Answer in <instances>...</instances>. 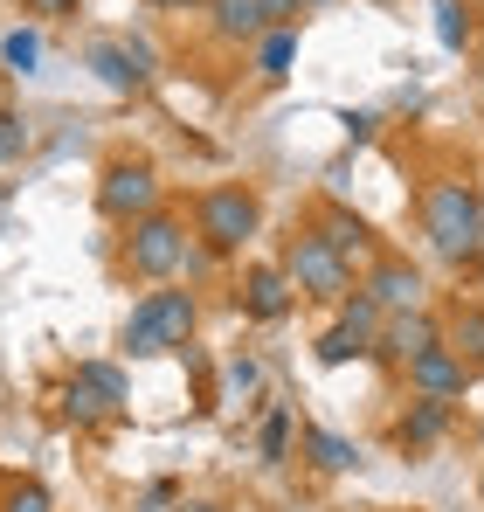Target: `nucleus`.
I'll return each mask as SVG.
<instances>
[{
	"label": "nucleus",
	"instance_id": "f257e3e1",
	"mask_svg": "<svg viewBox=\"0 0 484 512\" xmlns=\"http://www.w3.org/2000/svg\"><path fill=\"white\" fill-rule=\"evenodd\" d=\"M422 229H429V243L450 256V263H471V256L484 250V208H478V194H471L464 180L429 187V201H422Z\"/></svg>",
	"mask_w": 484,
	"mask_h": 512
},
{
	"label": "nucleus",
	"instance_id": "f03ea898",
	"mask_svg": "<svg viewBox=\"0 0 484 512\" xmlns=\"http://www.w3.org/2000/svg\"><path fill=\"white\" fill-rule=\"evenodd\" d=\"M187 333H194V291H146L125 319V353L132 360L173 353V346H187Z\"/></svg>",
	"mask_w": 484,
	"mask_h": 512
},
{
	"label": "nucleus",
	"instance_id": "7ed1b4c3",
	"mask_svg": "<svg viewBox=\"0 0 484 512\" xmlns=\"http://www.w3.org/2000/svg\"><path fill=\"white\" fill-rule=\"evenodd\" d=\"M256 222H263V208H256L249 187H208L201 208H194V229H201V243H208L215 256L242 250V243L256 236Z\"/></svg>",
	"mask_w": 484,
	"mask_h": 512
},
{
	"label": "nucleus",
	"instance_id": "20e7f679",
	"mask_svg": "<svg viewBox=\"0 0 484 512\" xmlns=\"http://www.w3.org/2000/svg\"><path fill=\"white\" fill-rule=\"evenodd\" d=\"M97 208H104L111 222H146V215H160V173L146 167V160H111L104 180H97Z\"/></svg>",
	"mask_w": 484,
	"mask_h": 512
},
{
	"label": "nucleus",
	"instance_id": "39448f33",
	"mask_svg": "<svg viewBox=\"0 0 484 512\" xmlns=\"http://www.w3.org/2000/svg\"><path fill=\"white\" fill-rule=\"evenodd\" d=\"M284 270H291V284H298L305 298H325V305H339V298L353 291V263H339V256L325 250L312 229H305V236H291V250H284Z\"/></svg>",
	"mask_w": 484,
	"mask_h": 512
},
{
	"label": "nucleus",
	"instance_id": "423d86ee",
	"mask_svg": "<svg viewBox=\"0 0 484 512\" xmlns=\"http://www.w3.org/2000/svg\"><path fill=\"white\" fill-rule=\"evenodd\" d=\"M125 263H132V277H173L180 263H187V229L173 222V215H146V222H132V236H125Z\"/></svg>",
	"mask_w": 484,
	"mask_h": 512
},
{
	"label": "nucleus",
	"instance_id": "0eeeda50",
	"mask_svg": "<svg viewBox=\"0 0 484 512\" xmlns=\"http://www.w3.org/2000/svg\"><path fill=\"white\" fill-rule=\"evenodd\" d=\"M339 305H346V312H339V326L319 340V360H325V367H339V360H353V353H374V340H381V319H388V312H381L367 291H353V298H339Z\"/></svg>",
	"mask_w": 484,
	"mask_h": 512
},
{
	"label": "nucleus",
	"instance_id": "6e6552de",
	"mask_svg": "<svg viewBox=\"0 0 484 512\" xmlns=\"http://www.w3.org/2000/svg\"><path fill=\"white\" fill-rule=\"evenodd\" d=\"M408 381H415V395H429V402H464L471 367H464V353L429 346V353H415V360H408Z\"/></svg>",
	"mask_w": 484,
	"mask_h": 512
},
{
	"label": "nucleus",
	"instance_id": "1a4fd4ad",
	"mask_svg": "<svg viewBox=\"0 0 484 512\" xmlns=\"http://www.w3.org/2000/svg\"><path fill=\"white\" fill-rule=\"evenodd\" d=\"M381 312H422V270L402 263V256H374V270H367V284H360Z\"/></svg>",
	"mask_w": 484,
	"mask_h": 512
},
{
	"label": "nucleus",
	"instance_id": "9d476101",
	"mask_svg": "<svg viewBox=\"0 0 484 512\" xmlns=\"http://www.w3.org/2000/svg\"><path fill=\"white\" fill-rule=\"evenodd\" d=\"M429 346H443V326H436L429 312H395V319L381 326L374 353H381V360H395V367H408V360H415V353H429Z\"/></svg>",
	"mask_w": 484,
	"mask_h": 512
},
{
	"label": "nucleus",
	"instance_id": "9b49d317",
	"mask_svg": "<svg viewBox=\"0 0 484 512\" xmlns=\"http://www.w3.org/2000/svg\"><path fill=\"white\" fill-rule=\"evenodd\" d=\"M90 70L111 90H146L153 84V56L139 42H90Z\"/></svg>",
	"mask_w": 484,
	"mask_h": 512
},
{
	"label": "nucleus",
	"instance_id": "f8f14e48",
	"mask_svg": "<svg viewBox=\"0 0 484 512\" xmlns=\"http://www.w3.org/2000/svg\"><path fill=\"white\" fill-rule=\"evenodd\" d=\"M312 236H319L325 250L339 256V263H353V256H374V229L353 215V208H339V201H325L319 222H312Z\"/></svg>",
	"mask_w": 484,
	"mask_h": 512
},
{
	"label": "nucleus",
	"instance_id": "ddd939ff",
	"mask_svg": "<svg viewBox=\"0 0 484 512\" xmlns=\"http://www.w3.org/2000/svg\"><path fill=\"white\" fill-rule=\"evenodd\" d=\"M242 312H249V319H263V326H270V319H284V312H291V277H284V270H270V263H256V270L242 277Z\"/></svg>",
	"mask_w": 484,
	"mask_h": 512
},
{
	"label": "nucleus",
	"instance_id": "4468645a",
	"mask_svg": "<svg viewBox=\"0 0 484 512\" xmlns=\"http://www.w3.org/2000/svg\"><path fill=\"white\" fill-rule=\"evenodd\" d=\"M208 14H215V35H229V42H263L270 35L263 0H208Z\"/></svg>",
	"mask_w": 484,
	"mask_h": 512
},
{
	"label": "nucleus",
	"instance_id": "2eb2a0df",
	"mask_svg": "<svg viewBox=\"0 0 484 512\" xmlns=\"http://www.w3.org/2000/svg\"><path fill=\"white\" fill-rule=\"evenodd\" d=\"M450 416H457V402H429V395H422V402H415V409L402 416V429H395V443H408V450H422V443H436V436L450 429Z\"/></svg>",
	"mask_w": 484,
	"mask_h": 512
},
{
	"label": "nucleus",
	"instance_id": "dca6fc26",
	"mask_svg": "<svg viewBox=\"0 0 484 512\" xmlns=\"http://www.w3.org/2000/svg\"><path fill=\"white\" fill-rule=\"evenodd\" d=\"M63 416H70V423H104V416H118V402H111V395H104V388H90V381H70V388H63Z\"/></svg>",
	"mask_w": 484,
	"mask_h": 512
},
{
	"label": "nucleus",
	"instance_id": "f3484780",
	"mask_svg": "<svg viewBox=\"0 0 484 512\" xmlns=\"http://www.w3.org/2000/svg\"><path fill=\"white\" fill-rule=\"evenodd\" d=\"M305 450H312L319 471H353V464H360V450H353L346 436H332V429H305Z\"/></svg>",
	"mask_w": 484,
	"mask_h": 512
},
{
	"label": "nucleus",
	"instance_id": "a211bd4d",
	"mask_svg": "<svg viewBox=\"0 0 484 512\" xmlns=\"http://www.w3.org/2000/svg\"><path fill=\"white\" fill-rule=\"evenodd\" d=\"M291 56H298V35H291V28H270L263 49H256V70L277 84V77H291Z\"/></svg>",
	"mask_w": 484,
	"mask_h": 512
},
{
	"label": "nucleus",
	"instance_id": "6ab92c4d",
	"mask_svg": "<svg viewBox=\"0 0 484 512\" xmlns=\"http://www.w3.org/2000/svg\"><path fill=\"white\" fill-rule=\"evenodd\" d=\"M0 63H7V70H21V77H28V70H35V63H42V35H35V28H14V35H7V42H0Z\"/></svg>",
	"mask_w": 484,
	"mask_h": 512
},
{
	"label": "nucleus",
	"instance_id": "aec40b11",
	"mask_svg": "<svg viewBox=\"0 0 484 512\" xmlns=\"http://www.w3.org/2000/svg\"><path fill=\"white\" fill-rule=\"evenodd\" d=\"M436 35H443V49H464L471 42V7L464 0H436Z\"/></svg>",
	"mask_w": 484,
	"mask_h": 512
},
{
	"label": "nucleus",
	"instance_id": "412c9836",
	"mask_svg": "<svg viewBox=\"0 0 484 512\" xmlns=\"http://www.w3.org/2000/svg\"><path fill=\"white\" fill-rule=\"evenodd\" d=\"M77 374H83V381H90V388H104V395H111V402H118V409H125V402H132V388H125V374H118V367H111V360H83Z\"/></svg>",
	"mask_w": 484,
	"mask_h": 512
},
{
	"label": "nucleus",
	"instance_id": "4be33fe9",
	"mask_svg": "<svg viewBox=\"0 0 484 512\" xmlns=\"http://www.w3.org/2000/svg\"><path fill=\"white\" fill-rule=\"evenodd\" d=\"M0 512H56V506H49V492H42L35 478H14V485L0 492Z\"/></svg>",
	"mask_w": 484,
	"mask_h": 512
},
{
	"label": "nucleus",
	"instance_id": "5701e85b",
	"mask_svg": "<svg viewBox=\"0 0 484 512\" xmlns=\"http://www.w3.org/2000/svg\"><path fill=\"white\" fill-rule=\"evenodd\" d=\"M256 443H263V457H270V464H284V443H291V416H284V409H270Z\"/></svg>",
	"mask_w": 484,
	"mask_h": 512
},
{
	"label": "nucleus",
	"instance_id": "b1692460",
	"mask_svg": "<svg viewBox=\"0 0 484 512\" xmlns=\"http://www.w3.org/2000/svg\"><path fill=\"white\" fill-rule=\"evenodd\" d=\"M21 153H28V125L14 111H0V160H21Z\"/></svg>",
	"mask_w": 484,
	"mask_h": 512
},
{
	"label": "nucleus",
	"instance_id": "393cba45",
	"mask_svg": "<svg viewBox=\"0 0 484 512\" xmlns=\"http://www.w3.org/2000/svg\"><path fill=\"white\" fill-rule=\"evenodd\" d=\"M450 353H478L484 360V312H464V319H457V346H450Z\"/></svg>",
	"mask_w": 484,
	"mask_h": 512
},
{
	"label": "nucleus",
	"instance_id": "a878e982",
	"mask_svg": "<svg viewBox=\"0 0 484 512\" xmlns=\"http://www.w3.org/2000/svg\"><path fill=\"white\" fill-rule=\"evenodd\" d=\"M298 14H305V7H298V0H263V21H270V28H291V21H298Z\"/></svg>",
	"mask_w": 484,
	"mask_h": 512
},
{
	"label": "nucleus",
	"instance_id": "bb28decb",
	"mask_svg": "<svg viewBox=\"0 0 484 512\" xmlns=\"http://www.w3.org/2000/svg\"><path fill=\"white\" fill-rule=\"evenodd\" d=\"M229 388H236V395L256 388V360H236V367H229Z\"/></svg>",
	"mask_w": 484,
	"mask_h": 512
},
{
	"label": "nucleus",
	"instance_id": "cd10ccee",
	"mask_svg": "<svg viewBox=\"0 0 484 512\" xmlns=\"http://www.w3.org/2000/svg\"><path fill=\"white\" fill-rule=\"evenodd\" d=\"M77 0H35V14H70Z\"/></svg>",
	"mask_w": 484,
	"mask_h": 512
},
{
	"label": "nucleus",
	"instance_id": "c85d7f7f",
	"mask_svg": "<svg viewBox=\"0 0 484 512\" xmlns=\"http://www.w3.org/2000/svg\"><path fill=\"white\" fill-rule=\"evenodd\" d=\"M153 7H194V0H153Z\"/></svg>",
	"mask_w": 484,
	"mask_h": 512
},
{
	"label": "nucleus",
	"instance_id": "c756f323",
	"mask_svg": "<svg viewBox=\"0 0 484 512\" xmlns=\"http://www.w3.org/2000/svg\"><path fill=\"white\" fill-rule=\"evenodd\" d=\"M298 7H332V0H298Z\"/></svg>",
	"mask_w": 484,
	"mask_h": 512
},
{
	"label": "nucleus",
	"instance_id": "7c9ffc66",
	"mask_svg": "<svg viewBox=\"0 0 484 512\" xmlns=\"http://www.w3.org/2000/svg\"><path fill=\"white\" fill-rule=\"evenodd\" d=\"M187 512H215V506H187Z\"/></svg>",
	"mask_w": 484,
	"mask_h": 512
},
{
	"label": "nucleus",
	"instance_id": "2f4dec72",
	"mask_svg": "<svg viewBox=\"0 0 484 512\" xmlns=\"http://www.w3.org/2000/svg\"><path fill=\"white\" fill-rule=\"evenodd\" d=\"M478 436H484V429H478Z\"/></svg>",
	"mask_w": 484,
	"mask_h": 512
}]
</instances>
